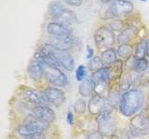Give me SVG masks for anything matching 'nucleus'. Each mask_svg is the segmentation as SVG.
Masks as SVG:
<instances>
[{"label": "nucleus", "mask_w": 149, "mask_h": 139, "mask_svg": "<svg viewBox=\"0 0 149 139\" xmlns=\"http://www.w3.org/2000/svg\"><path fill=\"white\" fill-rule=\"evenodd\" d=\"M144 102L143 93L139 89L124 92L121 96L119 110L125 117H132L141 109Z\"/></svg>", "instance_id": "1"}, {"label": "nucleus", "mask_w": 149, "mask_h": 139, "mask_svg": "<svg viewBox=\"0 0 149 139\" xmlns=\"http://www.w3.org/2000/svg\"><path fill=\"white\" fill-rule=\"evenodd\" d=\"M38 51H40L41 53L45 55L52 57L57 61L59 66L63 67V69L67 70V71H73L74 69V63H76V61H74L73 55L69 51L58 50L48 43L42 45Z\"/></svg>", "instance_id": "2"}, {"label": "nucleus", "mask_w": 149, "mask_h": 139, "mask_svg": "<svg viewBox=\"0 0 149 139\" xmlns=\"http://www.w3.org/2000/svg\"><path fill=\"white\" fill-rule=\"evenodd\" d=\"M93 40L98 50H105L113 47L116 41L115 32L108 25H101L93 34Z\"/></svg>", "instance_id": "3"}, {"label": "nucleus", "mask_w": 149, "mask_h": 139, "mask_svg": "<svg viewBox=\"0 0 149 139\" xmlns=\"http://www.w3.org/2000/svg\"><path fill=\"white\" fill-rule=\"evenodd\" d=\"M112 109L110 108H104L102 112L97 115L98 130L106 136H110L114 134L116 127V122L115 118L112 116Z\"/></svg>", "instance_id": "4"}, {"label": "nucleus", "mask_w": 149, "mask_h": 139, "mask_svg": "<svg viewBox=\"0 0 149 139\" xmlns=\"http://www.w3.org/2000/svg\"><path fill=\"white\" fill-rule=\"evenodd\" d=\"M134 10V5L130 0H114L108 7V13L114 19L128 18Z\"/></svg>", "instance_id": "5"}, {"label": "nucleus", "mask_w": 149, "mask_h": 139, "mask_svg": "<svg viewBox=\"0 0 149 139\" xmlns=\"http://www.w3.org/2000/svg\"><path fill=\"white\" fill-rule=\"evenodd\" d=\"M44 70V75L49 83L56 86H65L68 85L66 75L61 71L59 67L42 65Z\"/></svg>", "instance_id": "6"}, {"label": "nucleus", "mask_w": 149, "mask_h": 139, "mask_svg": "<svg viewBox=\"0 0 149 139\" xmlns=\"http://www.w3.org/2000/svg\"><path fill=\"white\" fill-rule=\"evenodd\" d=\"M130 131L134 136H143L149 133V117L143 113L135 115L130 120Z\"/></svg>", "instance_id": "7"}, {"label": "nucleus", "mask_w": 149, "mask_h": 139, "mask_svg": "<svg viewBox=\"0 0 149 139\" xmlns=\"http://www.w3.org/2000/svg\"><path fill=\"white\" fill-rule=\"evenodd\" d=\"M77 43V38L72 35H67L63 37H52L50 36V38L48 42L51 46H53L54 48L58 50L63 51H68L69 49L73 48Z\"/></svg>", "instance_id": "8"}, {"label": "nucleus", "mask_w": 149, "mask_h": 139, "mask_svg": "<svg viewBox=\"0 0 149 139\" xmlns=\"http://www.w3.org/2000/svg\"><path fill=\"white\" fill-rule=\"evenodd\" d=\"M48 103L52 104L55 107L63 105L65 101V95L63 91L56 87H48L42 92Z\"/></svg>", "instance_id": "9"}, {"label": "nucleus", "mask_w": 149, "mask_h": 139, "mask_svg": "<svg viewBox=\"0 0 149 139\" xmlns=\"http://www.w3.org/2000/svg\"><path fill=\"white\" fill-rule=\"evenodd\" d=\"M140 28L134 24H128L116 35V42L119 45L129 44L139 34Z\"/></svg>", "instance_id": "10"}, {"label": "nucleus", "mask_w": 149, "mask_h": 139, "mask_svg": "<svg viewBox=\"0 0 149 139\" xmlns=\"http://www.w3.org/2000/svg\"><path fill=\"white\" fill-rule=\"evenodd\" d=\"M46 30L48 34L52 37H63L73 34V31L71 28L56 21L49 22Z\"/></svg>", "instance_id": "11"}, {"label": "nucleus", "mask_w": 149, "mask_h": 139, "mask_svg": "<svg viewBox=\"0 0 149 139\" xmlns=\"http://www.w3.org/2000/svg\"><path fill=\"white\" fill-rule=\"evenodd\" d=\"M33 114L36 117L43 120L49 124L52 123L55 120V112L47 105H37L33 108Z\"/></svg>", "instance_id": "12"}, {"label": "nucleus", "mask_w": 149, "mask_h": 139, "mask_svg": "<svg viewBox=\"0 0 149 139\" xmlns=\"http://www.w3.org/2000/svg\"><path fill=\"white\" fill-rule=\"evenodd\" d=\"M106 107V99L102 95H94L90 99L88 105V112L91 115H99Z\"/></svg>", "instance_id": "13"}, {"label": "nucleus", "mask_w": 149, "mask_h": 139, "mask_svg": "<svg viewBox=\"0 0 149 139\" xmlns=\"http://www.w3.org/2000/svg\"><path fill=\"white\" fill-rule=\"evenodd\" d=\"M52 21L70 27V25H72L77 21V16L71 9L64 8L58 16H56L54 19H52Z\"/></svg>", "instance_id": "14"}, {"label": "nucleus", "mask_w": 149, "mask_h": 139, "mask_svg": "<svg viewBox=\"0 0 149 139\" xmlns=\"http://www.w3.org/2000/svg\"><path fill=\"white\" fill-rule=\"evenodd\" d=\"M27 72L29 74L30 78L33 79L34 81L41 80V78L44 75L43 67H42V65L38 61H36L35 58L29 63V65H28Z\"/></svg>", "instance_id": "15"}, {"label": "nucleus", "mask_w": 149, "mask_h": 139, "mask_svg": "<svg viewBox=\"0 0 149 139\" xmlns=\"http://www.w3.org/2000/svg\"><path fill=\"white\" fill-rule=\"evenodd\" d=\"M91 80L94 82L96 85H108L109 83V70L108 67H104L91 74Z\"/></svg>", "instance_id": "16"}, {"label": "nucleus", "mask_w": 149, "mask_h": 139, "mask_svg": "<svg viewBox=\"0 0 149 139\" xmlns=\"http://www.w3.org/2000/svg\"><path fill=\"white\" fill-rule=\"evenodd\" d=\"M23 96H24V98L28 102H30L32 104H35L36 106L46 105V103H48L43 96V93H39L36 90L27 89L24 93H23Z\"/></svg>", "instance_id": "17"}, {"label": "nucleus", "mask_w": 149, "mask_h": 139, "mask_svg": "<svg viewBox=\"0 0 149 139\" xmlns=\"http://www.w3.org/2000/svg\"><path fill=\"white\" fill-rule=\"evenodd\" d=\"M44 133V131L35 127L34 125L24 123L22 125H20L18 128V133L21 136L23 137H32V136H41Z\"/></svg>", "instance_id": "18"}, {"label": "nucleus", "mask_w": 149, "mask_h": 139, "mask_svg": "<svg viewBox=\"0 0 149 139\" xmlns=\"http://www.w3.org/2000/svg\"><path fill=\"white\" fill-rule=\"evenodd\" d=\"M100 58L104 63V67H109L113 65L116 60H118V54H116V49L114 47L107 48L104 51H102Z\"/></svg>", "instance_id": "19"}, {"label": "nucleus", "mask_w": 149, "mask_h": 139, "mask_svg": "<svg viewBox=\"0 0 149 139\" xmlns=\"http://www.w3.org/2000/svg\"><path fill=\"white\" fill-rule=\"evenodd\" d=\"M116 54L119 59L123 60H129L130 58L134 55V47L132 44H122L119 45L118 47L116 48Z\"/></svg>", "instance_id": "20"}, {"label": "nucleus", "mask_w": 149, "mask_h": 139, "mask_svg": "<svg viewBox=\"0 0 149 139\" xmlns=\"http://www.w3.org/2000/svg\"><path fill=\"white\" fill-rule=\"evenodd\" d=\"M109 70V82L119 80L123 72V61L121 59H118L116 61L108 67Z\"/></svg>", "instance_id": "21"}, {"label": "nucleus", "mask_w": 149, "mask_h": 139, "mask_svg": "<svg viewBox=\"0 0 149 139\" xmlns=\"http://www.w3.org/2000/svg\"><path fill=\"white\" fill-rule=\"evenodd\" d=\"M120 89L118 88H113L112 90H110L107 94L106 97V104L108 105L109 108L112 109H116V107L119 106L120 104Z\"/></svg>", "instance_id": "22"}, {"label": "nucleus", "mask_w": 149, "mask_h": 139, "mask_svg": "<svg viewBox=\"0 0 149 139\" xmlns=\"http://www.w3.org/2000/svg\"><path fill=\"white\" fill-rule=\"evenodd\" d=\"M95 90V83L91 78H86L82 81L78 88V92L82 96H90L92 92Z\"/></svg>", "instance_id": "23"}, {"label": "nucleus", "mask_w": 149, "mask_h": 139, "mask_svg": "<svg viewBox=\"0 0 149 139\" xmlns=\"http://www.w3.org/2000/svg\"><path fill=\"white\" fill-rule=\"evenodd\" d=\"M149 68V62L147 58H133L132 63H130V69L133 72L139 73L146 72Z\"/></svg>", "instance_id": "24"}, {"label": "nucleus", "mask_w": 149, "mask_h": 139, "mask_svg": "<svg viewBox=\"0 0 149 139\" xmlns=\"http://www.w3.org/2000/svg\"><path fill=\"white\" fill-rule=\"evenodd\" d=\"M64 8H65L63 2L59 1V0H53V1H51L49 5L47 14H48V16L50 17L51 19H54L56 16H58Z\"/></svg>", "instance_id": "25"}, {"label": "nucleus", "mask_w": 149, "mask_h": 139, "mask_svg": "<svg viewBox=\"0 0 149 139\" xmlns=\"http://www.w3.org/2000/svg\"><path fill=\"white\" fill-rule=\"evenodd\" d=\"M25 123H28V124H31V125H34L35 127L38 128L42 131H45L49 128V123L44 122L43 120L39 119L38 117H36V115L34 114H31L29 116H27L26 119H25Z\"/></svg>", "instance_id": "26"}, {"label": "nucleus", "mask_w": 149, "mask_h": 139, "mask_svg": "<svg viewBox=\"0 0 149 139\" xmlns=\"http://www.w3.org/2000/svg\"><path fill=\"white\" fill-rule=\"evenodd\" d=\"M146 56V39L141 38L134 47V55L133 58H143Z\"/></svg>", "instance_id": "27"}, {"label": "nucleus", "mask_w": 149, "mask_h": 139, "mask_svg": "<svg viewBox=\"0 0 149 139\" xmlns=\"http://www.w3.org/2000/svg\"><path fill=\"white\" fill-rule=\"evenodd\" d=\"M108 26L114 32L115 31L121 32L126 26H127V21H123L122 19H114L113 18V20H111V21H109Z\"/></svg>", "instance_id": "28"}, {"label": "nucleus", "mask_w": 149, "mask_h": 139, "mask_svg": "<svg viewBox=\"0 0 149 139\" xmlns=\"http://www.w3.org/2000/svg\"><path fill=\"white\" fill-rule=\"evenodd\" d=\"M104 63H102V59L100 57H93L91 60H88V68L91 72H96L98 70H100L102 68H104Z\"/></svg>", "instance_id": "29"}, {"label": "nucleus", "mask_w": 149, "mask_h": 139, "mask_svg": "<svg viewBox=\"0 0 149 139\" xmlns=\"http://www.w3.org/2000/svg\"><path fill=\"white\" fill-rule=\"evenodd\" d=\"M74 109L77 114H83L86 110V101L82 98L77 99V101L74 105Z\"/></svg>", "instance_id": "30"}, {"label": "nucleus", "mask_w": 149, "mask_h": 139, "mask_svg": "<svg viewBox=\"0 0 149 139\" xmlns=\"http://www.w3.org/2000/svg\"><path fill=\"white\" fill-rule=\"evenodd\" d=\"M86 76V67L84 65H79L76 69V79L78 82H82L85 80Z\"/></svg>", "instance_id": "31"}, {"label": "nucleus", "mask_w": 149, "mask_h": 139, "mask_svg": "<svg viewBox=\"0 0 149 139\" xmlns=\"http://www.w3.org/2000/svg\"><path fill=\"white\" fill-rule=\"evenodd\" d=\"M104 136L99 131V130H96V131H93L88 133L87 139H104Z\"/></svg>", "instance_id": "32"}, {"label": "nucleus", "mask_w": 149, "mask_h": 139, "mask_svg": "<svg viewBox=\"0 0 149 139\" xmlns=\"http://www.w3.org/2000/svg\"><path fill=\"white\" fill-rule=\"evenodd\" d=\"M63 1L66 3L67 5H69V6H72V7H80L83 1L82 0H63Z\"/></svg>", "instance_id": "33"}, {"label": "nucleus", "mask_w": 149, "mask_h": 139, "mask_svg": "<svg viewBox=\"0 0 149 139\" xmlns=\"http://www.w3.org/2000/svg\"><path fill=\"white\" fill-rule=\"evenodd\" d=\"M93 57H94V50L90 45H87V55H86L87 59L91 60Z\"/></svg>", "instance_id": "34"}, {"label": "nucleus", "mask_w": 149, "mask_h": 139, "mask_svg": "<svg viewBox=\"0 0 149 139\" xmlns=\"http://www.w3.org/2000/svg\"><path fill=\"white\" fill-rule=\"evenodd\" d=\"M66 122L69 125H73L74 124V114L71 111H68L66 114Z\"/></svg>", "instance_id": "35"}, {"label": "nucleus", "mask_w": 149, "mask_h": 139, "mask_svg": "<svg viewBox=\"0 0 149 139\" xmlns=\"http://www.w3.org/2000/svg\"><path fill=\"white\" fill-rule=\"evenodd\" d=\"M146 57L149 58V37L146 38Z\"/></svg>", "instance_id": "36"}, {"label": "nucleus", "mask_w": 149, "mask_h": 139, "mask_svg": "<svg viewBox=\"0 0 149 139\" xmlns=\"http://www.w3.org/2000/svg\"><path fill=\"white\" fill-rule=\"evenodd\" d=\"M26 139H45V137H44V136H42V134H41V136H36L27 137Z\"/></svg>", "instance_id": "37"}, {"label": "nucleus", "mask_w": 149, "mask_h": 139, "mask_svg": "<svg viewBox=\"0 0 149 139\" xmlns=\"http://www.w3.org/2000/svg\"><path fill=\"white\" fill-rule=\"evenodd\" d=\"M108 139H119V137L116 136V134H112V136H108Z\"/></svg>", "instance_id": "38"}, {"label": "nucleus", "mask_w": 149, "mask_h": 139, "mask_svg": "<svg viewBox=\"0 0 149 139\" xmlns=\"http://www.w3.org/2000/svg\"><path fill=\"white\" fill-rule=\"evenodd\" d=\"M102 3H112L114 0H101Z\"/></svg>", "instance_id": "39"}, {"label": "nucleus", "mask_w": 149, "mask_h": 139, "mask_svg": "<svg viewBox=\"0 0 149 139\" xmlns=\"http://www.w3.org/2000/svg\"><path fill=\"white\" fill-rule=\"evenodd\" d=\"M139 1H141V2H146L147 0H139Z\"/></svg>", "instance_id": "40"}]
</instances>
